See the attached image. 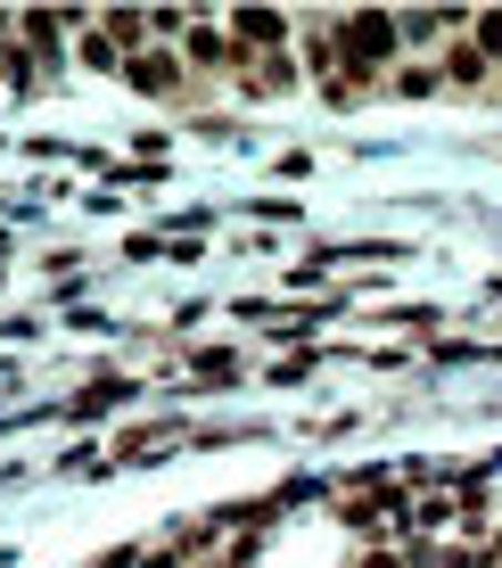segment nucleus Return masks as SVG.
Here are the masks:
<instances>
[{
  "mask_svg": "<svg viewBox=\"0 0 502 568\" xmlns=\"http://www.w3.org/2000/svg\"><path fill=\"white\" fill-rule=\"evenodd\" d=\"M330 33H338V58H346V67H362V74H379V67L403 50L396 9H355V17H338Z\"/></svg>",
  "mask_w": 502,
  "mask_h": 568,
  "instance_id": "1",
  "label": "nucleus"
},
{
  "mask_svg": "<svg viewBox=\"0 0 502 568\" xmlns=\"http://www.w3.org/2000/svg\"><path fill=\"white\" fill-rule=\"evenodd\" d=\"M124 83L141 91V100H182L189 67H182V50H141V58H124Z\"/></svg>",
  "mask_w": 502,
  "mask_h": 568,
  "instance_id": "2",
  "label": "nucleus"
},
{
  "mask_svg": "<svg viewBox=\"0 0 502 568\" xmlns=\"http://www.w3.org/2000/svg\"><path fill=\"white\" fill-rule=\"evenodd\" d=\"M206 17V9H198ZM182 67L189 74H215V67H247V50L230 42V33H215V26H189V42H182Z\"/></svg>",
  "mask_w": 502,
  "mask_h": 568,
  "instance_id": "3",
  "label": "nucleus"
},
{
  "mask_svg": "<svg viewBox=\"0 0 502 568\" xmlns=\"http://www.w3.org/2000/svg\"><path fill=\"white\" fill-rule=\"evenodd\" d=\"M230 42L273 58V50H288V17L280 9H230Z\"/></svg>",
  "mask_w": 502,
  "mask_h": 568,
  "instance_id": "4",
  "label": "nucleus"
},
{
  "mask_svg": "<svg viewBox=\"0 0 502 568\" xmlns=\"http://www.w3.org/2000/svg\"><path fill=\"white\" fill-rule=\"evenodd\" d=\"M100 33L124 58H141V50H157V26H148V9H100Z\"/></svg>",
  "mask_w": 502,
  "mask_h": 568,
  "instance_id": "5",
  "label": "nucleus"
},
{
  "mask_svg": "<svg viewBox=\"0 0 502 568\" xmlns=\"http://www.w3.org/2000/svg\"><path fill=\"white\" fill-rule=\"evenodd\" d=\"M74 58H83L91 74H124V50H115L100 26H83V33H74Z\"/></svg>",
  "mask_w": 502,
  "mask_h": 568,
  "instance_id": "6",
  "label": "nucleus"
},
{
  "mask_svg": "<svg viewBox=\"0 0 502 568\" xmlns=\"http://www.w3.org/2000/svg\"><path fill=\"white\" fill-rule=\"evenodd\" d=\"M256 91H297V50H273V58H247Z\"/></svg>",
  "mask_w": 502,
  "mask_h": 568,
  "instance_id": "7",
  "label": "nucleus"
},
{
  "mask_svg": "<svg viewBox=\"0 0 502 568\" xmlns=\"http://www.w3.org/2000/svg\"><path fill=\"white\" fill-rule=\"evenodd\" d=\"M396 91H403V100H437V91H445V67L412 58V67H396Z\"/></svg>",
  "mask_w": 502,
  "mask_h": 568,
  "instance_id": "8",
  "label": "nucleus"
},
{
  "mask_svg": "<svg viewBox=\"0 0 502 568\" xmlns=\"http://www.w3.org/2000/svg\"><path fill=\"white\" fill-rule=\"evenodd\" d=\"M445 83H486V58H478L470 33H461V42L445 50Z\"/></svg>",
  "mask_w": 502,
  "mask_h": 568,
  "instance_id": "9",
  "label": "nucleus"
},
{
  "mask_svg": "<svg viewBox=\"0 0 502 568\" xmlns=\"http://www.w3.org/2000/svg\"><path fill=\"white\" fill-rule=\"evenodd\" d=\"M470 42H478V58H486V67H502V9H478Z\"/></svg>",
  "mask_w": 502,
  "mask_h": 568,
  "instance_id": "10",
  "label": "nucleus"
},
{
  "mask_svg": "<svg viewBox=\"0 0 502 568\" xmlns=\"http://www.w3.org/2000/svg\"><path fill=\"white\" fill-rule=\"evenodd\" d=\"M198 371H206V379H239V355H230V346H206Z\"/></svg>",
  "mask_w": 502,
  "mask_h": 568,
  "instance_id": "11",
  "label": "nucleus"
},
{
  "mask_svg": "<svg viewBox=\"0 0 502 568\" xmlns=\"http://www.w3.org/2000/svg\"><path fill=\"white\" fill-rule=\"evenodd\" d=\"M429 355H437V363H470V355H486V346H470V338H437Z\"/></svg>",
  "mask_w": 502,
  "mask_h": 568,
  "instance_id": "12",
  "label": "nucleus"
},
{
  "mask_svg": "<svg viewBox=\"0 0 502 568\" xmlns=\"http://www.w3.org/2000/svg\"><path fill=\"white\" fill-rule=\"evenodd\" d=\"M362 568H403V552H388V544H371V552H362Z\"/></svg>",
  "mask_w": 502,
  "mask_h": 568,
  "instance_id": "13",
  "label": "nucleus"
},
{
  "mask_svg": "<svg viewBox=\"0 0 502 568\" xmlns=\"http://www.w3.org/2000/svg\"><path fill=\"white\" fill-rule=\"evenodd\" d=\"M0 33H9V9H0Z\"/></svg>",
  "mask_w": 502,
  "mask_h": 568,
  "instance_id": "14",
  "label": "nucleus"
},
{
  "mask_svg": "<svg viewBox=\"0 0 502 568\" xmlns=\"http://www.w3.org/2000/svg\"><path fill=\"white\" fill-rule=\"evenodd\" d=\"M494 568H502V544H494Z\"/></svg>",
  "mask_w": 502,
  "mask_h": 568,
  "instance_id": "15",
  "label": "nucleus"
}]
</instances>
